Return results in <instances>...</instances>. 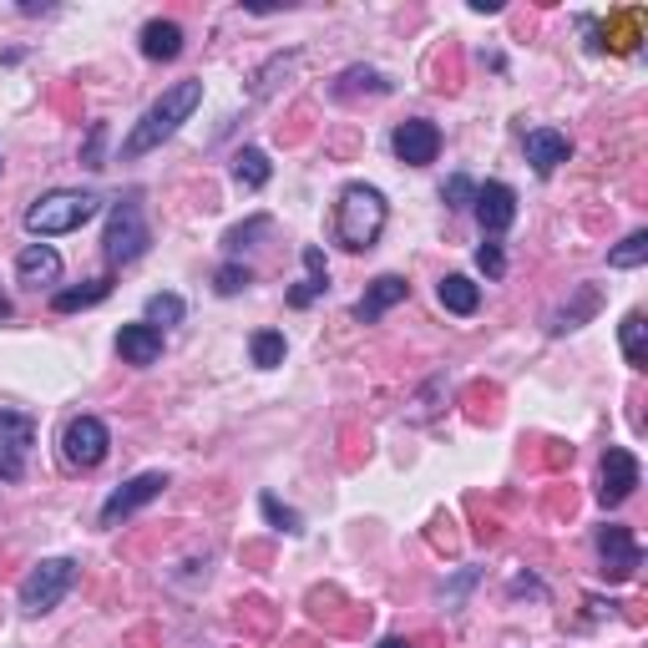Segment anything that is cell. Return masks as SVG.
<instances>
[{
  "instance_id": "cell-21",
  "label": "cell",
  "mask_w": 648,
  "mask_h": 648,
  "mask_svg": "<svg viewBox=\"0 0 648 648\" xmlns=\"http://www.w3.org/2000/svg\"><path fill=\"white\" fill-rule=\"evenodd\" d=\"M618 339H624V355L634 370H648V324L644 314H624V324H618Z\"/></svg>"
},
{
  "instance_id": "cell-4",
  "label": "cell",
  "mask_w": 648,
  "mask_h": 648,
  "mask_svg": "<svg viewBox=\"0 0 648 648\" xmlns=\"http://www.w3.org/2000/svg\"><path fill=\"white\" fill-rule=\"evenodd\" d=\"M102 249H107V264H137V259L153 249V229H147V213L137 198H122V203L112 208Z\"/></svg>"
},
{
  "instance_id": "cell-23",
  "label": "cell",
  "mask_w": 648,
  "mask_h": 648,
  "mask_svg": "<svg viewBox=\"0 0 648 648\" xmlns=\"http://www.w3.org/2000/svg\"><path fill=\"white\" fill-rule=\"evenodd\" d=\"M249 355L259 370H274V365H284V335L279 330H259V335L249 339Z\"/></svg>"
},
{
  "instance_id": "cell-22",
  "label": "cell",
  "mask_w": 648,
  "mask_h": 648,
  "mask_svg": "<svg viewBox=\"0 0 648 648\" xmlns=\"http://www.w3.org/2000/svg\"><path fill=\"white\" fill-rule=\"evenodd\" d=\"M269 157H264V147H243L239 157H233V178H239V188H264L269 182Z\"/></svg>"
},
{
  "instance_id": "cell-29",
  "label": "cell",
  "mask_w": 648,
  "mask_h": 648,
  "mask_svg": "<svg viewBox=\"0 0 648 648\" xmlns=\"http://www.w3.org/2000/svg\"><path fill=\"white\" fill-rule=\"evenodd\" d=\"M441 198H446V208H471L477 203V182H471L467 173H457V178H446Z\"/></svg>"
},
{
  "instance_id": "cell-8",
  "label": "cell",
  "mask_w": 648,
  "mask_h": 648,
  "mask_svg": "<svg viewBox=\"0 0 648 648\" xmlns=\"http://www.w3.org/2000/svg\"><path fill=\"white\" fill-rule=\"evenodd\" d=\"M36 446V420L21 410H0V481H21L25 457Z\"/></svg>"
},
{
  "instance_id": "cell-27",
  "label": "cell",
  "mask_w": 648,
  "mask_h": 648,
  "mask_svg": "<svg viewBox=\"0 0 648 648\" xmlns=\"http://www.w3.org/2000/svg\"><path fill=\"white\" fill-rule=\"evenodd\" d=\"M269 229H274V223H269V213H259V218H249V223H239V229L223 233V249H229V253H243L253 239H259V233H269Z\"/></svg>"
},
{
  "instance_id": "cell-6",
  "label": "cell",
  "mask_w": 648,
  "mask_h": 648,
  "mask_svg": "<svg viewBox=\"0 0 648 648\" xmlns=\"http://www.w3.org/2000/svg\"><path fill=\"white\" fill-rule=\"evenodd\" d=\"M107 446H112L107 420L76 416V420H66V431H61V461L76 471H96L107 461Z\"/></svg>"
},
{
  "instance_id": "cell-1",
  "label": "cell",
  "mask_w": 648,
  "mask_h": 648,
  "mask_svg": "<svg viewBox=\"0 0 648 648\" xmlns=\"http://www.w3.org/2000/svg\"><path fill=\"white\" fill-rule=\"evenodd\" d=\"M198 107H203V82H173L168 92L143 112V122L127 133V143H122V163H137V157H147L153 147H163Z\"/></svg>"
},
{
  "instance_id": "cell-16",
  "label": "cell",
  "mask_w": 648,
  "mask_h": 648,
  "mask_svg": "<svg viewBox=\"0 0 648 648\" xmlns=\"http://www.w3.org/2000/svg\"><path fill=\"white\" fill-rule=\"evenodd\" d=\"M117 355L127 365H157L163 360V330H153V324H122Z\"/></svg>"
},
{
  "instance_id": "cell-17",
  "label": "cell",
  "mask_w": 648,
  "mask_h": 648,
  "mask_svg": "<svg viewBox=\"0 0 648 648\" xmlns=\"http://www.w3.org/2000/svg\"><path fill=\"white\" fill-rule=\"evenodd\" d=\"M300 259H304V284L289 289V304H294V310H310L324 289H330V269H324V249H314V243L300 253Z\"/></svg>"
},
{
  "instance_id": "cell-5",
  "label": "cell",
  "mask_w": 648,
  "mask_h": 648,
  "mask_svg": "<svg viewBox=\"0 0 648 648\" xmlns=\"http://www.w3.org/2000/svg\"><path fill=\"white\" fill-rule=\"evenodd\" d=\"M76 588V563L72 557H41L31 573H25V583H21V613H51L56 608L66 593Z\"/></svg>"
},
{
  "instance_id": "cell-33",
  "label": "cell",
  "mask_w": 648,
  "mask_h": 648,
  "mask_svg": "<svg viewBox=\"0 0 648 648\" xmlns=\"http://www.w3.org/2000/svg\"><path fill=\"white\" fill-rule=\"evenodd\" d=\"M375 648H410V644H406V638H380Z\"/></svg>"
},
{
  "instance_id": "cell-32",
  "label": "cell",
  "mask_w": 648,
  "mask_h": 648,
  "mask_svg": "<svg viewBox=\"0 0 648 648\" xmlns=\"http://www.w3.org/2000/svg\"><path fill=\"white\" fill-rule=\"evenodd\" d=\"M102 143H107V127H102V122H92V137H86V147H82L86 168H107V163H102Z\"/></svg>"
},
{
  "instance_id": "cell-25",
  "label": "cell",
  "mask_w": 648,
  "mask_h": 648,
  "mask_svg": "<svg viewBox=\"0 0 648 648\" xmlns=\"http://www.w3.org/2000/svg\"><path fill=\"white\" fill-rule=\"evenodd\" d=\"M182 314H188V304H182V294H153V300H147V320H143V324H153V330H163V324H178Z\"/></svg>"
},
{
  "instance_id": "cell-11",
  "label": "cell",
  "mask_w": 648,
  "mask_h": 648,
  "mask_svg": "<svg viewBox=\"0 0 648 648\" xmlns=\"http://www.w3.org/2000/svg\"><path fill=\"white\" fill-rule=\"evenodd\" d=\"M390 147H396V157L406 163V168H426V163L441 157V127L426 122V117H410V122H400L396 127Z\"/></svg>"
},
{
  "instance_id": "cell-15",
  "label": "cell",
  "mask_w": 648,
  "mask_h": 648,
  "mask_svg": "<svg viewBox=\"0 0 648 648\" xmlns=\"http://www.w3.org/2000/svg\"><path fill=\"white\" fill-rule=\"evenodd\" d=\"M406 294H410V284H406L400 274H380V279H375V284L360 294V304H355V320H360V324H375L380 314L396 310Z\"/></svg>"
},
{
  "instance_id": "cell-2",
  "label": "cell",
  "mask_w": 648,
  "mask_h": 648,
  "mask_svg": "<svg viewBox=\"0 0 648 648\" xmlns=\"http://www.w3.org/2000/svg\"><path fill=\"white\" fill-rule=\"evenodd\" d=\"M385 218H390L385 192L370 188V182H349L335 203V243L349 253L375 249V239L385 233Z\"/></svg>"
},
{
  "instance_id": "cell-9",
  "label": "cell",
  "mask_w": 648,
  "mask_h": 648,
  "mask_svg": "<svg viewBox=\"0 0 648 648\" xmlns=\"http://www.w3.org/2000/svg\"><path fill=\"white\" fill-rule=\"evenodd\" d=\"M163 492H168V477H163V471H143V477H133L127 487H117V492L102 502V527H117V522H127V516L143 512V506L157 502Z\"/></svg>"
},
{
  "instance_id": "cell-26",
  "label": "cell",
  "mask_w": 648,
  "mask_h": 648,
  "mask_svg": "<svg viewBox=\"0 0 648 648\" xmlns=\"http://www.w3.org/2000/svg\"><path fill=\"white\" fill-rule=\"evenodd\" d=\"M644 259H648V233H644V229H638V233H628V239L608 253V264H613V269H638Z\"/></svg>"
},
{
  "instance_id": "cell-10",
  "label": "cell",
  "mask_w": 648,
  "mask_h": 648,
  "mask_svg": "<svg viewBox=\"0 0 648 648\" xmlns=\"http://www.w3.org/2000/svg\"><path fill=\"white\" fill-rule=\"evenodd\" d=\"M638 457L634 451H624V446H608L603 451V477H598V502L603 506H624L628 497L638 492Z\"/></svg>"
},
{
  "instance_id": "cell-18",
  "label": "cell",
  "mask_w": 648,
  "mask_h": 648,
  "mask_svg": "<svg viewBox=\"0 0 648 648\" xmlns=\"http://www.w3.org/2000/svg\"><path fill=\"white\" fill-rule=\"evenodd\" d=\"M143 56L147 61H178L182 56V25L178 21H147L143 25Z\"/></svg>"
},
{
  "instance_id": "cell-19",
  "label": "cell",
  "mask_w": 648,
  "mask_h": 648,
  "mask_svg": "<svg viewBox=\"0 0 648 648\" xmlns=\"http://www.w3.org/2000/svg\"><path fill=\"white\" fill-rule=\"evenodd\" d=\"M436 294H441V310H451V314H477L481 310V289L471 284L467 274H446Z\"/></svg>"
},
{
  "instance_id": "cell-24",
  "label": "cell",
  "mask_w": 648,
  "mask_h": 648,
  "mask_svg": "<svg viewBox=\"0 0 648 648\" xmlns=\"http://www.w3.org/2000/svg\"><path fill=\"white\" fill-rule=\"evenodd\" d=\"M593 310H598V289H583V294H577V300L567 304V310H557V314H553V335H567V330H577V324L588 320Z\"/></svg>"
},
{
  "instance_id": "cell-28",
  "label": "cell",
  "mask_w": 648,
  "mask_h": 648,
  "mask_svg": "<svg viewBox=\"0 0 648 648\" xmlns=\"http://www.w3.org/2000/svg\"><path fill=\"white\" fill-rule=\"evenodd\" d=\"M259 506H264V516H269V527H279V532H304V522H300V512L294 506H284L279 497H259Z\"/></svg>"
},
{
  "instance_id": "cell-12",
  "label": "cell",
  "mask_w": 648,
  "mask_h": 648,
  "mask_svg": "<svg viewBox=\"0 0 648 648\" xmlns=\"http://www.w3.org/2000/svg\"><path fill=\"white\" fill-rule=\"evenodd\" d=\"M477 223L487 239H497V233L512 229V218H516V192L506 188V182H487V188H477Z\"/></svg>"
},
{
  "instance_id": "cell-7",
  "label": "cell",
  "mask_w": 648,
  "mask_h": 648,
  "mask_svg": "<svg viewBox=\"0 0 648 648\" xmlns=\"http://www.w3.org/2000/svg\"><path fill=\"white\" fill-rule=\"evenodd\" d=\"M598 573L608 577V583H628V577L644 567V547H638L634 527H618V522H608V527H598Z\"/></svg>"
},
{
  "instance_id": "cell-13",
  "label": "cell",
  "mask_w": 648,
  "mask_h": 648,
  "mask_svg": "<svg viewBox=\"0 0 648 648\" xmlns=\"http://www.w3.org/2000/svg\"><path fill=\"white\" fill-rule=\"evenodd\" d=\"M567 153H573V143H567L563 133H553V127H532L527 133V163L537 178H553L567 163Z\"/></svg>"
},
{
  "instance_id": "cell-14",
  "label": "cell",
  "mask_w": 648,
  "mask_h": 648,
  "mask_svg": "<svg viewBox=\"0 0 648 648\" xmlns=\"http://www.w3.org/2000/svg\"><path fill=\"white\" fill-rule=\"evenodd\" d=\"M15 279H21L25 289H46L61 279V253L51 249V243H25L21 259H15Z\"/></svg>"
},
{
  "instance_id": "cell-3",
  "label": "cell",
  "mask_w": 648,
  "mask_h": 648,
  "mask_svg": "<svg viewBox=\"0 0 648 648\" xmlns=\"http://www.w3.org/2000/svg\"><path fill=\"white\" fill-rule=\"evenodd\" d=\"M102 198L82 188H56V192H41L36 203L25 208V229L36 239H61V233H76L86 218H96Z\"/></svg>"
},
{
  "instance_id": "cell-20",
  "label": "cell",
  "mask_w": 648,
  "mask_h": 648,
  "mask_svg": "<svg viewBox=\"0 0 648 648\" xmlns=\"http://www.w3.org/2000/svg\"><path fill=\"white\" fill-rule=\"evenodd\" d=\"M107 294H112V279H92L86 289H61V294H51V310H56V314H76V310L102 304Z\"/></svg>"
},
{
  "instance_id": "cell-30",
  "label": "cell",
  "mask_w": 648,
  "mask_h": 648,
  "mask_svg": "<svg viewBox=\"0 0 648 648\" xmlns=\"http://www.w3.org/2000/svg\"><path fill=\"white\" fill-rule=\"evenodd\" d=\"M253 284V274H249V264H223L213 274V289L218 294H239V289H249Z\"/></svg>"
},
{
  "instance_id": "cell-31",
  "label": "cell",
  "mask_w": 648,
  "mask_h": 648,
  "mask_svg": "<svg viewBox=\"0 0 648 648\" xmlns=\"http://www.w3.org/2000/svg\"><path fill=\"white\" fill-rule=\"evenodd\" d=\"M477 264H481V274H487V279H502L506 274V259H502V249H497V243H481Z\"/></svg>"
}]
</instances>
